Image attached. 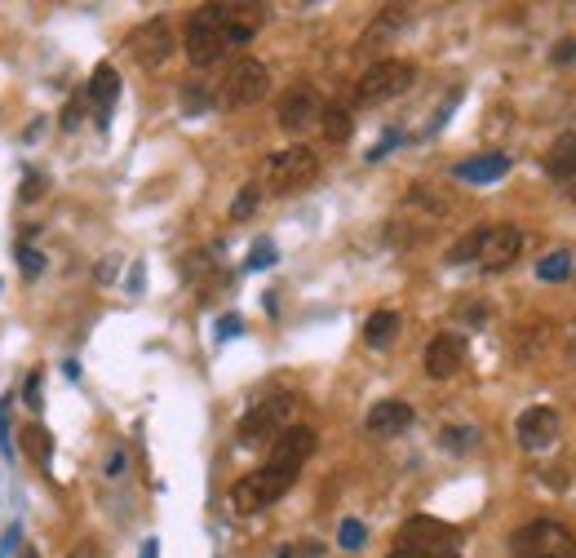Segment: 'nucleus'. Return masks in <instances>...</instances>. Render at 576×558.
Instances as JSON below:
<instances>
[{
    "instance_id": "f257e3e1",
    "label": "nucleus",
    "mask_w": 576,
    "mask_h": 558,
    "mask_svg": "<svg viewBox=\"0 0 576 558\" xmlns=\"http://www.w3.org/2000/svg\"><path fill=\"white\" fill-rule=\"evenodd\" d=\"M311 452H315V430L311 426H288L280 439H275V448H271V457H266L262 470L244 474V479L231 488L235 514H257V510H266V505L280 501V496L293 488L297 470L306 465Z\"/></svg>"
},
{
    "instance_id": "f03ea898",
    "label": "nucleus",
    "mask_w": 576,
    "mask_h": 558,
    "mask_svg": "<svg viewBox=\"0 0 576 558\" xmlns=\"http://www.w3.org/2000/svg\"><path fill=\"white\" fill-rule=\"evenodd\" d=\"M510 550L514 558H576V536L554 519H537L510 536Z\"/></svg>"
},
{
    "instance_id": "7ed1b4c3",
    "label": "nucleus",
    "mask_w": 576,
    "mask_h": 558,
    "mask_svg": "<svg viewBox=\"0 0 576 558\" xmlns=\"http://www.w3.org/2000/svg\"><path fill=\"white\" fill-rule=\"evenodd\" d=\"M413 76L417 71L408 67V62H399V58H382V62H373V67L359 76V85H355V102L359 107H377V102H390V98H399L408 85H413Z\"/></svg>"
},
{
    "instance_id": "20e7f679",
    "label": "nucleus",
    "mask_w": 576,
    "mask_h": 558,
    "mask_svg": "<svg viewBox=\"0 0 576 558\" xmlns=\"http://www.w3.org/2000/svg\"><path fill=\"white\" fill-rule=\"evenodd\" d=\"M320 178V155L311 147H288V151H275L271 160H266V182H271V191H302V186H311Z\"/></svg>"
},
{
    "instance_id": "39448f33",
    "label": "nucleus",
    "mask_w": 576,
    "mask_h": 558,
    "mask_svg": "<svg viewBox=\"0 0 576 558\" xmlns=\"http://www.w3.org/2000/svg\"><path fill=\"white\" fill-rule=\"evenodd\" d=\"M266 89H271V71L257 58H240L231 62V71L222 80V102L226 107H253V102L266 98Z\"/></svg>"
},
{
    "instance_id": "423d86ee",
    "label": "nucleus",
    "mask_w": 576,
    "mask_h": 558,
    "mask_svg": "<svg viewBox=\"0 0 576 558\" xmlns=\"http://www.w3.org/2000/svg\"><path fill=\"white\" fill-rule=\"evenodd\" d=\"M452 545H457V532H452L448 523L430 519V514L408 519L404 527H399V536H395V550H413V554H426V558L448 554Z\"/></svg>"
},
{
    "instance_id": "0eeeda50",
    "label": "nucleus",
    "mask_w": 576,
    "mask_h": 558,
    "mask_svg": "<svg viewBox=\"0 0 576 558\" xmlns=\"http://www.w3.org/2000/svg\"><path fill=\"white\" fill-rule=\"evenodd\" d=\"M226 49V36H222V23L218 14L209 9H200V14H191L187 23V58L195 62V67H209V62H218Z\"/></svg>"
},
{
    "instance_id": "6e6552de",
    "label": "nucleus",
    "mask_w": 576,
    "mask_h": 558,
    "mask_svg": "<svg viewBox=\"0 0 576 558\" xmlns=\"http://www.w3.org/2000/svg\"><path fill=\"white\" fill-rule=\"evenodd\" d=\"M288 408H293V395H275V399H262L257 408L244 412V421H240V443H244V448H257V443L275 439V430L284 426Z\"/></svg>"
},
{
    "instance_id": "1a4fd4ad",
    "label": "nucleus",
    "mask_w": 576,
    "mask_h": 558,
    "mask_svg": "<svg viewBox=\"0 0 576 558\" xmlns=\"http://www.w3.org/2000/svg\"><path fill=\"white\" fill-rule=\"evenodd\" d=\"M129 54L142 62V67H160L164 58L173 54V31L164 18H151V23H142L138 31L129 36Z\"/></svg>"
},
{
    "instance_id": "9d476101",
    "label": "nucleus",
    "mask_w": 576,
    "mask_h": 558,
    "mask_svg": "<svg viewBox=\"0 0 576 558\" xmlns=\"http://www.w3.org/2000/svg\"><path fill=\"white\" fill-rule=\"evenodd\" d=\"M519 253H523V231H519V226H510V222L488 226L479 266H488V271H506V266H514V257H519Z\"/></svg>"
},
{
    "instance_id": "9b49d317",
    "label": "nucleus",
    "mask_w": 576,
    "mask_h": 558,
    "mask_svg": "<svg viewBox=\"0 0 576 558\" xmlns=\"http://www.w3.org/2000/svg\"><path fill=\"white\" fill-rule=\"evenodd\" d=\"M514 434H519V448H528V452L550 448V443L559 439V412L545 408V403H537V408H528V412L519 417Z\"/></svg>"
},
{
    "instance_id": "f8f14e48",
    "label": "nucleus",
    "mask_w": 576,
    "mask_h": 558,
    "mask_svg": "<svg viewBox=\"0 0 576 558\" xmlns=\"http://www.w3.org/2000/svg\"><path fill=\"white\" fill-rule=\"evenodd\" d=\"M461 364H466V337H457V333L430 337V346H426V372L430 377L448 381L452 372H461Z\"/></svg>"
},
{
    "instance_id": "ddd939ff",
    "label": "nucleus",
    "mask_w": 576,
    "mask_h": 558,
    "mask_svg": "<svg viewBox=\"0 0 576 558\" xmlns=\"http://www.w3.org/2000/svg\"><path fill=\"white\" fill-rule=\"evenodd\" d=\"M320 116H324L320 93H315L311 85H297V89H288V93H284V102H280V124H284L288 133L306 129V124H315Z\"/></svg>"
},
{
    "instance_id": "4468645a",
    "label": "nucleus",
    "mask_w": 576,
    "mask_h": 558,
    "mask_svg": "<svg viewBox=\"0 0 576 558\" xmlns=\"http://www.w3.org/2000/svg\"><path fill=\"white\" fill-rule=\"evenodd\" d=\"M213 14H218V23H222L226 45H249L257 36V27H262V9H253V5H213Z\"/></svg>"
},
{
    "instance_id": "2eb2a0df",
    "label": "nucleus",
    "mask_w": 576,
    "mask_h": 558,
    "mask_svg": "<svg viewBox=\"0 0 576 558\" xmlns=\"http://www.w3.org/2000/svg\"><path fill=\"white\" fill-rule=\"evenodd\" d=\"M120 98V76L111 62H102V67H94V76H89V89H85V102H94V116L98 124L111 120V107H116Z\"/></svg>"
},
{
    "instance_id": "dca6fc26",
    "label": "nucleus",
    "mask_w": 576,
    "mask_h": 558,
    "mask_svg": "<svg viewBox=\"0 0 576 558\" xmlns=\"http://www.w3.org/2000/svg\"><path fill=\"white\" fill-rule=\"evenodd\" d=\"M413 426V408L404 399H382L377 408H368V434H404Z\"/></svg>"
},
{
    "instance_id": "f3484780",
    "label": "nucleus",
    "mask_w": 576,
    "mask_h": 558,
    "mask_svg": "<svg viewBox=\"0 0 576 558\" xmlns=\"http://www.w3.org/2000/svg\"><path fill=\"white\" fill-rule=\"evenodd\" d=\"M510 173V155L492 151V155H475V160H461L457 164V178L461 182H497Z\"/></svg>"
},
{
    "instance_id": "a211bd4d",
    "label": "nucleus",
    "mask_w": 576,
    "mask_h": 558,
    "mask_svg": "<svg viewBox=\"0 0 576 558\" xmlns=\"http://www.w3.org/2000/svg\"><path fill=\"white\" fill-rule=\"evenodd\" d=\"M545 169H550L559 182H572L576 178V133H563V138L545 151Z\"/></svg>"
},
{
    "instance_id": "6ab92c4d",
    "label": "nucleus",
    "mask_w": 576,
    "mask_h": 558,
    "mask_svg": "<svg viewBox=\"0 0 576 558\" xmlns=\"http://www.w3.org/2000/svg\"><path fill=\"white\" fill-rule=\"evenodd\" d=\"M395 337H399V315H395V310H377V315L364 319V341H368V346L382 350Z\"/></svg>"
},
{
    "instance_id": "aec40b11",
    "label": "nucleus",
    "mask_w": 576,
    "mask_h": 558,
    "mask_svg": "<svg viewBox=\"0 0 576 558\" xmlns=\"http://www.w3.org/2000/svg\"><path fill=\"white\" fill-rule=\"evenodd\" d=\"M483 235H488V226H475V231L466 235V240H457L448 248V262L452 266H461V262H479V253H483Z\"/></svg>"
},
{
    "instance_id": "412c9836",
    "label": "nucleus",
    "mask_w": 576,
    "mask_h": 558,
    "mask_svg": "<svg viewBox=\"0 0 576 558\" xmlns=\"http://www.w3.org/2000/svg\"><path fill=\"white\" fill-rule=\"evenodd\" d=\"M324 138L328 142H346V138H351V129H355V124H351V111H346V107H324Z\"/></svg>"
},
{
    "instance_id": "4be33fe9",
    "label": "nucleus",
    "mask_w": 576,
    "mask_h": 558,
    "mask_svg": "<svg viewBox=\"0 0 576 558\" xmlns=\"http://www.w3.org/2000/svg\"><path fill=\"white\" fill-rule=\"evenodd\" d=\"M23 443H27V452H32L40 465L54 461V439H49L45 426H27V430H23Z\"/></svg>"
},
{
    "instance_id": "5701e85b",
    "label": "nucleus",
    "mask_w": 576,
    "mask_h": 558,
    "mask_svg": "<svg viewBox=\"0 0 576 558\" xmlns=\"http://www.w3.org/2000/svg\"><path fill=\"white\" fill-rule=\"evenodd\" d=\"M537 275L545 279V284H554V279H568L572 275V257L563 253V248H559V253H550V257H541Z\"/></svg>"
},
{
    "instance_id": "b1692460",
    "label": "nucleus",
    "mask_w": 576,
    "mask_h": 558,
    "mask_svg": "<svg viewBox=\"0 0 576 558\" xmlns=\"http://www.w3.org/2000/svg\"><path fill=\"white\" fill-rule=\"evenodd\" d=\"M320 554H324L320 541H284L271 550V558H320Z\"/></svg>"
},
{
    "instance_id": "393cba45",
    "label": "nucleus",
    "mask_w": 576,
    "mask_h": 558,
    "mask_svg": "<svg viewBox=\"0 0 576 558\" xmlns=\"http://www.w3.org/2000/svg\"><path fill=\"white\" fill-rule=\"evenodd\" d=\"M257 200H262V191H257V186H244V191L235 195V204H231V217H235V222H240V217H249V213L257 209Z\"/></svg>"
},
{
    "instance_id": "a878e982",
    "label": "nucleus",
    "mask_w": 576,
    "mask_h": 558,
    "mask_svg": "<svg viewBox=\"0 0 576 558\" xmlns=\"http://www.w3.org/2000/svg\"><path fill=\"white\" fill-rule=\"evenodd\" d=\"M271 262H275V244H271V240H257L253 253H249V262H244V266H249V271H266Z\"/></svg>"
},
{
    "instance_id": "bb28decb",
    "label": "nucleus",
    "mask_w": 576,
    "mask_h": 558,
    "mask_svg": "<svg viewBox=\"0 0 576 558\" xmlns=\"http://www.w3.org/2000/svg\"><path fill=\"white\" fill-rule=\"evenodd\" d=\"M364 523H355V519H346L342 523V532H337V541H342V550H359V545H364Z\"/></svg>"
},
{
    "instance_id": "cd10ccee",
    "label": "nucleus",
    "mask_w": 576,
    "mask_h": 558,
    "mask_svg": "<svg viewBox=\"0 0 576 558\" xmlns=\"http://www.w3.org/2000/svg\"><path fill=\"white\" fill-rule=\"evenodd\" d=\"M182 107H187V111H209V93H204V85H182Z\"/></svg>"
},
{
    "instance_id": "c85d7f7f",
    "label": "nucleus",
    "mask_w": 576,
    "mask_h": 558,
    "mask_svg": "<svg viewBox=\"0 0 576 558\" xmlns=\"http://www.w3.org/2000/svg\"><path fill=\"white\" fill-rule=\"evenodd\" d=\"M0 452H5V457H14V443H9V395L0 399Z\"/></svg>"
},
{
    "instance_id": "c756f323",
    "label": "nucleus",
    "mask_w": 576,
    "mask_h": 558,
    "mask_svg": "<svg viewBox=\"0 0 576 558\" xmlns=\"http://www.w3.org/2000/svg\"><path fill=\"white\" fill-rule=\"evenodd\" d=\"M470 439H475V430H444V443H448V448H470Z\"/></svg>"
},
{
    "instance_id": "7c9ffc66",
    "label": "nucleus",
    "mask_w": 576,
    "mask_h": 558,
    "mask_svg": "<svg viewBox=\"0 0 576 558\" xmlns=\"http://www.w3.org/2000/svg\"><path fill=\"white\" fill-rule=\"evenodd\" d=\"M23 271H27V275H40V271H45V257H40L36 248H23Z\"/></svg>"
},
{
    "instance_id": "2f4dec72",
    "label": "nucleus",
    "mask_w": 576,
    "mask_h": 558,
    "mask_svg": "<svg viewBox=\"0 0 576 558\" xmlns=\"http://www.w3.org/2000/svg\"><path fill=\"white\" fill-rule=\"evenodd\" d=\"M240 328H244V324H240V315H222V319H218V337H235Z\"/></svg>"
},
{
    "instance_id": "473e14b6",
    "label": "nucleus",
    "mask_w": 576,
    "mask_h": 558,
    "mask_svg": "<svg viewBox=\"0 0 576 558\" xmlns=\"http://www.w3.org/2000/svg\"><path fill=\"white\" fill-rule=\"evenodd\" d=\"M554 62H576V40H563V45H554Z\"/></svg>"
},
{
    "instance_id": "72a5a7b5",
    "label": "nucleus",
    "mask_w": 576,
    "mask_h": 558,
    "mask_svg": "<svg viewBox=\"0 0 576 558\" xmlns=\"http://www.w3.org/2000/svg\"><path fill=\"white\" fill-rule=\"evenodd\" d=\"M27 403H32V408H40V372H32V377H27Z\"/></svg>"
},
{
    "instance_id": "f704fd0d",
    "label": "nucleus",
    "mask_w": 576,
    "mask_h": 558,
    "mask_svg": "<svg viewBox=\"0 0 576 558\" xmlns=\"http://www.w3.org/2000/svg\"><path fill=\"white\" fill-rule=\"evenodd\" d=\"M80 107H85V98H76V102H71V107H67V116H63L67 129H80Z\"/></svg>"
},
{
    "instance_id": "c9c22d12",
    "label": "nucleus",
    "mask_w": 576,
    "mask_h": 558,
    "mask_svg": "<svg viewBox=\"0 0 576 558\" xmlns=\"http://www.w3.org/2000/svg\"><path fill=\"white\" fill-rule=\"evenodd\" d=\"M14 545H18V527H9V532H5V541H0V558H5L9 550H14Z\"/></svg>"
},
{
    "instance_id": "e433bc0d",
    "label": "nucleus",
    "mask_w": 576,
    "mask_h": 558,
    "mask_svg": "<svg viewBox=\"0 0 576 558\" xmlns=\"http://www.w3.org/2000/svg\"><path fill=\"white\" fill-rule=\"evenodd\" d=\"M138 558H160V541L151 536V541H142V554Z\"/></svg>"
},
{
    "instance_id": "4c0bfd02",
    "label": "nucleus",
    "mask_w": 576,
    "mask_h": 558,
    "mask_svg": "<svg viewBox=\"0 0 576 558\" xmlns=\"http://www.w3.org/2000/svg\"><path fill=\"white\" fill-rule=\"evenodd\" d=\"M36 191H40V178H27V186H23V200H36Z\"/></svg>"
},
{
    "instance_id": "58836bf2",
    "label": "nucleus",
    "mask_w": 576,
    "mask_h": 558,
    "mask_svg": "<svg viewBox=\"0 0 576 558\" xmlns=\"http://www.w3.org/2000/svg\"><path fill=\"white\" fill-rule=\"evenodd\" d=\"M390 558H426V554H413V550H395Z\"/></svg>"
},
{
    "instance_id": "ea45409f",
    "label": "nucleus",
    "mask_w": 576,
    "mask_h": 558,
    "mask_svg": "<svg viewBox=\"0 0 576 558\" xmlns=\"http://www.w3.org/2000/svg\"><path fill=\"white\" fill-rule=\"evenodd\" d=\"M67 558H89V545H80V550H71Z\"/></svg>"
},
{
    "instance_id": "a19ab883",
    "label": "nucleus",
    "mask_w": 576,
    "mask_h": 558,
    "mask_svg": "<svg viewBox=\"0 0 576 558\" xmlns=\"http://www.w3.org/2000/svg\"><path fill=\"white\" fill-rule=\"evenodd\" d=\"M18 558H40V554L32 550V545H27V550H18Z\"/></svg>"
},
{
    "instance_id": "79ce46f5",
    "label": "nucleus",
    "mask_w": 576,
    "mask_h": 558,
    "mask_svg": "<svg viewBox=\"0 0 576 558\" xmlns=\"http://www.w3.org/2000/svg\"><path fill=\"white\" fill-rule=\"evenodd\" d=\"M435 558H457V550H448V554H435Z\"/></svg>"
},
{
    "instance_id": "37998d69",
    "label": "nucleus",
    "mask_w": 576,
    "mask_h": 558,
    "mask_svg": "<svg viewBox=\"0 0 576 558\" xmlns=\"http://www.w3.org/2000/svg\"><path fill=\"white\" fill-rule=\"evenodd\" d=\"M572 200H576V178H572Z\"/></svg>"
}]
</instances>
